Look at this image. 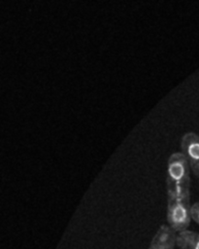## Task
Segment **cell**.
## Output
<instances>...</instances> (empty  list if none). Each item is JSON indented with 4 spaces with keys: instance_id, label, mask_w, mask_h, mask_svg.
<instances>
[{
    "instance_id": "2",
    "label": "cell",
    "mask_w": 199,
    "mask_h": 249,
    "mask_svg": "<svg viewBox=\"0 0 199 249\" xmlns=\"http://www.w3.org/2000/svg\"><path fill=\"white\" fill-rule=\"evenodd\" d=\"M189 196L167 194V222L178 233L188 229L191 218Z\"/></svg>"
},
{
    "instance_id": "6",
    "label": "cell",
    "mask_w": 199,
    "mask_h": 249,
    "mask_svg": "<svg viewBox=\"0 0 199 249\" xmlns=\"http://www.w3.org/2000/svg\"><path fill=\"white\" fill-rule=\"evenodd\" d=\"M191 218L196 224L199 225V201L191 205Z\"/></svg>"
},
{
    "instance_id": "4",
    "label": "cell",
    "mask_w": 199,
    "mask_h": 249,
    "mask_svg": "<svg viewBox=\"0 0 199 249\" xmlns=\"http://www.w3.org/2000/svg\"><path fill=\"white\" fill-rule=\"evenodd\" d=\"M177 232L168 225H161L152 236L148 249H175Z\"/></svg>"
},
{
    "instance_id": "1",
    "label": "cell",
    "mask_w": 199,
    "mask_h": 249,
    "mask_svg": "<svg viewBox=\"0 0 199 249\" xmlns=\"http://www.w3.org/2000/svg\"><path fill=\"white\" fill-rule=\"evenodd\" d=\"M165 181L167 194L190 196V166L182 152L170 155Z\"/></svg>"
},
{
    "instance_id": "3",
    "label": "cell",
    "mask_w": 199,
    "mask_h": 249,
    "mask_svg": "<svg viewBox=\"0 0 199 249\" xmlns=\"http://www.w3.org/2000/svg\"><path fill=\"white\" fill-rule=\"evenodd\" d=\"M181 150L190 168L199 178V135L193 131L185 132L181 138Z\"/></svg>"
},
{
    "instance_id": "5",
    "label": "cell",
    "mask_w": 199,
    "mask_h": 249,
    "mask_svg": "<svg viewBox=\"0 0 199 249\" xmlns=\"http://www.w3.org/2000/svg\"><path fill=\"white\" fill-rule=\"evenodd\" d=\"M177 246L180 249H199V232L188 229L178 232Z\"/></svg>"
}]
</instances>
